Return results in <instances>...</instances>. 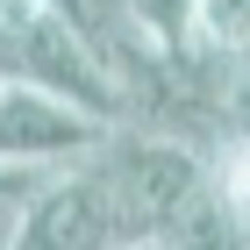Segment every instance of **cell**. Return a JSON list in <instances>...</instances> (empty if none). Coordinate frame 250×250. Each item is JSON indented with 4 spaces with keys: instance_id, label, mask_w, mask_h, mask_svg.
<instances>
[{
    "instance_id": "obj_9",
    "label": "cell",
    "mask_w": 250,
    "mask_h": 250,
    "mask_svg": "<svg viewBox=\"0 0 250 250\" xmlns=\"http://www.w3.org/2000/svg\"><path fill=\"white\" fill-rule=\"evenodd\" d=\"M15 214L21 208H0V250H15Z\"/></svg>"
},
{
    "instance_id": "obj_3",
    "label": "cell",
    "mask_w": 250,
    "mask_h": 250,
    "mask_svg": "<svg viewBox=\"0 0 250 250\" xmlns=\"http://www.w3.org/2000/svg\"><path fill=\"white\" fill-rule=\"evenodd\" d=\"M115 122L72 107L64 93H43L29 79H0V157L29 172H64L79 157H93Z\"/></svg>"
},
{
    "instance_id": "obj_1",
    "label": "cell",
    "mask_w": 250,
    "mask_h": 250,
    "mask_svg": "<svg viewBox=\"0 0 250 250\" xmlns=\"http://www.w3.org/2000/svg\"><path fill=\"white\" fill-rule=\"evenodd\" d=\"M93 165L107 179V193H115V214H122V236L129 243L157 236L165 214L208 179V157L200 150H186V143H172V136H157V129H122V122L107 129Z\"/></svg>"
},
{
    "instance_id": "obj_4",
    "label": "cell",
    "mask_w": 250,
    "mask_h": 250,
    "mask_svg": "<svg viewBox=\"0 0 250 250\" xmlns=\"http://www.w3.org/2000/svg\"><path fill=\"white\" fill-rule=\"evenodd\" d=\"M15 79L43 86V93H64L72 107H86V115H100V122H122V100H115V86H107V72L93 64V50H86L43 0H36V15L21 21V36H15Z\"/></svg>"
},
{
    "instance_id": "obj_5",
    "label": "cell",
    "mask_w": 250,
    "mask_h": 250,
    "mask_svg": "<svg viewBox=\"0 0 250 250\" xmlns=\"http://www.w3.org/2000/svg\"><path fill=\"white\" fill-rule=\"evenodd\" d=\"M157 243H165V250H250V243H243V214H236V200L214 186V165H208V179L165 214Z\"/></svg>"
},
{
    "instance_id": "obj_12",
    "label": "cell",
    "mask_w": 250,
    "mask_h": 250,
    "mask_svg": "<svg viewBox=\"0 0 250 250\" xmlns=\"http://www.w3.org/2000/svg\"><path fill=\"white\" fill-rule=\"evenodd\" d=\"M243 243H250V229H243Z\"/></svg>"
},
{
    "instance_id": "obj_11",
    "label": "cell",
    "mask_w": 250,
    "mask_h": 250,
    "mask_svg": "<svg viewBox=\"0 0 250 250\" xmlns=\"http://www.w3.org/2000/svg\"><path fill=\"white\" fill-rule=\"evenodd\" d=\"M129 250H165V243H157V236H143V243H129Z\"/></svg>"
},
{
    "instance_id": "obj_6",
    "label": "cell",
    "mask_w": 250,
    "mask_h": 250,
    "mask_svg": "<svg viewBox=\"0 0 250 250\" xmlns=\"http://www.w3.org/2000/svg\"><path fill=\"white\" fill-rule=\"evenodd\" d=\"M250 43V0H193V50L236 58Z\"/></svg>"
},
{
    "instance_id": "obj_2",
    "label": "cell",
    "mask_w": 250,
    "mask_h": 250,
    "mask_svg": "<svg viewBox=\"0 0 250 250\" xmlns=\"http://www.w3.org/2000/svg\"><path fill=\"white\" fill-rule=\"evenodd\" d=\"M15 250H129L115 214V193L100 179L93 157L50 172L15 214Z\"/></svg>"
},
{
    "instance_id": "obj_10",
    "label": "cell",
    "mask_w": 250,
    "mask_h": 250,
    "mask_svg": "<svg viewBox=\"0 0 250 250\" xmlns=\"http://www.w3.org/2000/svg\"><path fill=\"white\" fill-rule=\"evenodd\" d=\"M229 64H243V72H250V43H243V50H236V58H229Z\"/></svg>"
},
{
    "instance_id": "obj_8",
    "label": "cell",
    "mask_w": 250,
    "mask_h": 250,
    "mask_svg": "<svg viewBox=\"0 0 250 250\" xmlns=\"http://www.w3.org/2000/svg\"><path fill=\"white\" fill-rule=\"evenodd\" d=\"M43 179H50V172H29V165H7V157H0V208H21Z\"/></svg>"
},
{
    "instance_id": "obj_7",
    "label": "cell",
    "mask_w": 250,
    "mask_h": 250,
    "mask_svg": "<svg viewBox=\"0 0 250 250\" xmlns=\"http://www.w3.org/2000/svg\"><path fill=\"white\" fill-rule=\"evenodd\" d=\"M129 15L157 50H193V0H129Z\"/></svg>"
}]
</instances>
